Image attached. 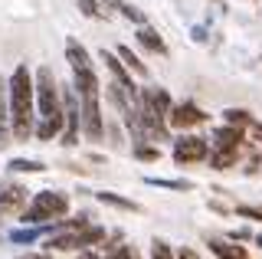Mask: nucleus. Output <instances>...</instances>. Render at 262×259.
<instances>
[{"mask_svg":"<svg viewBox=\"0 0 262 259\" xmlns=\"http://www.w3.org/2000/svg\"><path fill=\"white\" fill-rule=\"evenodd\" d=\"M135 39L144 46L147 53H158V56H167V53H170V50H167V43H164V36H161L154 27H147V23H141V27H138Z\"/></svg>","mask_w":262,"mask_h":259,"instance_id":"nucleus-10","label":"nucleus"},{"mask_svg":"<svg viewBox=\"0 0 262 259\" xmlns=\"http://www.w3.org/2000/svg\"><path fill=\"white\" fill-rule=\"evenodd\" d=\"M10 171H16V174H39V171H46V164L43 161H30V158H13Z\"/></svg>","mask_w":262,"mask_h":259,"instance_id":"nucleus-14","label":"nucleus"},{"mask_svg":"<svg viewBox=\"0 0 262 259\" xmlns=\"http://www.w3.org/2000/svg\"><path fill=\"white\" fill-rule=\"evenodd\" d=\"M98 200H102V204H112V207H118V210H131V213H138V207L135 200H125V197H118V193H108V190H102V193H95Z\"/></svg>","mask_w":262,"mask_h":259,"instance_id":"nucleus-15","label":"nucleus"},{"mask_svg":"<svg viewBox=\"0 0 262 259\" xmlns=\"http://www.w3.org/2000/svg\"><path fill=\"white\" fill-rule=\"evenodd\" d=\"M151 187H167V190H190V181H170V177H144Z\"/></svg>","mask_w":262,"mask_h":259,"instance_id":"nucleus-18","label":"nucleus"},{"mask_svg":"<svg viewBox=\"0 0 262 259\" xmlns=\"http://www.w3.org/2000/svg\"><path fill=\"white\" fill-rule=\"evenodd\" d=\"M256 243H259V246H262V233H259V236H256Z\"/></svg>","mask_w":262,"mask_h":259,"instance_id":"nucleus-30","label":"nucleus"},{"mask_svg":"<svg viewBox=\"0 0 262 259\" xmlns=\"http://www.w3.org/2000/svg\"><path fill=\"white\" fill-rule=\"evenodd\" d=\"M210 158V144L200 135H184V138H174V161L177 164H196V161Z\"/></svg>","mask_w":262,"mask_h":259,"instance_id":"nucleus-5","label":"nucleus"},{"mask_svg":"<svg viewBox=\"0 0 262 259\" xmlns=\"http://www.w3.org/2000/svg\"><path fill=\"white\" fill-rule=\"evenodd\" d=\"M121 0H102V7H118Z\"/></svg>","mask_w":262,"mask_h":259,"instance_id":"nucleus-28","label":"nucleus"},{"mask_svg":"<svg viewBox=\"0 0 262 259\" xmlns=\"http://www.w3.org/2000/svg\"><path fill=\"white\" fill-rule=\"evenodd\" d=\"M239 141H243V128L223 125V128H216V132H213L210 148L213 151H239Z\"/></svg>","mask_w":262,"mask_h":259,"instance_id":"nucleus-8","label":"nucleus"},{"mask_svg":"<svg viewBox=\"0 0 262 259\" xmlns=\"http://www.w3.org/2000/svg\"><path fill=\"white\" fill-rule=\"evenodd\" d=\"M69 213V197L62 190H39L30 207H23V223H46V220H62Z\"/></svg>","mask_w":262,"mask_h":259,"instance_id":"nucleus-3","label":"nucleus"},{"mask_svg":"<svg viewBox=\"0 0 262 259\" xmlns=\"http://www.w3.org/2000/svg\"><path fill=\"white\" fill-rule=\"evenodd\" d=\"M193 39H196V43H203V39H207V33H203V27H193Z\"/></svg>","mask_w":262,"mask_h":259,"instance_id":"nucleus-26","label":"nucleus"},{"mask_svg":"<svg viewBox=\"0 0 262 259\" xmlns=\"http://www.w3.org/2000/svg\"><path fill=\"white\" fill-rule=\"evenodd\" d=\"M98 59L105 62V69L112 72V79H115V82H118V85H125L131 95H138V85H135V79H131V69L125 66V62H121V56H118V53L102 50V53H98Z\"/></svg>","mask_w":262,"mask_h":259,"instance_id":"nucleus-7","label":"nucleus"},{"mask_svg":"<svg viewBox=\"0 0 262 259\" xmlns=\"http://www.w3.org/2000/svg\"><path fill=\"white\" fill-rule=\"evenodd\" d=\"M23 200H27V190H23L20 184H10V187L0 190V210H13V207H20Z\"/></svg>","mask_w":262,"mask_h":259,"instance_id":"nucleus-11","label":"nucleus"},{"mask_svg":"<svg viewBox=\"0 0 262 259\" xmlns=\"http://www.w3.org/2000/svg\"><path fill=\"white\" fill-rule=\"evenodd\" d=\"M105 240V226H82L79 230V246H95V243H102Z\"/></svg>","mask_w":262,"mask_h":259,"instance_id":"nucleus-16","label":"nucleus"},{"mask_svg":"<svg viewBox=\"0 0 262 259\" xmlns=\"http://www.w3.org/2000/svg\"><path fill=\"white\" fill-rule=\"evenodd\" d=\"M115 53L121 56V62H125V66H128L131 72H135V76H141V79H147V66H144V62H141V59H138L135 53L128 50V46H118V50H115Z\"/></svg>","mask_w":262,"mask_h":259,"instance_id":"nucleus-13","label":"nucleus"},{"mask_svg":"<svg viewBox=\"0 0 262 259\" xmlns=\"http://www.w3.org/2000/svg\"><path fill=\"white\" fill-rule=\"evenodd\" d=\"M226 125H236V128H246L249 125V112H243V109H226Z\"/></svg>","mask_w":262,"mask_h":259,"instance_id":"nucleus-20","label":"nucleus"},{"mask_svg":"<svg viewBox=\"0 0 262 259\" xmlns=\"http://www.w3.org/2000/svg\"><path fill=\"white\" fill-rule=\"evenodd\" d=\"M135 158L138 161H158L161 158V148H158V144H154V148H151V144H135Z\"/></svg>","mask_w":262,"mask_h":259,"instance_id":"nucleus-21","label":"nucleus"},{"mask_svg":"<svg viewBox=\"0 0 262 259\" xmlns=\"http://www.w3.org/2000/svg\"><path fill=\"white\" fill-rule=\"evenodd\" d=\"M118 10H121V17L125 20H131V23H138V27H141V23H147V17L141 10H138L135 4H118Z\"/></svg>","mask_w":262,"mask_h":259,"instance_id":"nucleus-19","label":"nucleus"},{"mask_svg":"<svg viewBox=\"0 0 262 259\" xmlns=\"http://www.w3.org/2000/svg\"><path fill=\"white\" fill-rule=\"evenodd\" d=\"M108 259H138V249L135 246H118L115 253H108Z\"/></svg>","mask_w":262,"mask_h":259,"instance_id":"nucleus-23","label":"nucleus"},{"mask_svg":"<svg viewBox=\"0 0 262 259\" xmlns=\"http://www.w3.org/2000/svg\"><path fill=\"white\" fill-rule=\"evenodd\" d=\"M210 115L200 109V105H193V102H180V105H170V112H167V125L170 128H177V132H187V128H196V125H203Z\"/></svg>","mask_w":262,"mask_h":259,"instance_id":"nucleus-6","label":"nucleus"},{"mask_svg":"<svg viewBox=\"0 0 262 259\" xmlns=\"http://www.w3.org/2000/svg\"><path fill=\"white\" fill-rule=\"evenodd\" d=\"M79 13L89 20H105V7L102 0H79Z\"/></svg>","mask_w":262,"mask_h":259,"instance_id":"nucleus-17","label":"nucleus"},{"mask_svg":"<svg viewBox=\"0 0 262 259\" xmlns=\"http://www.w3.org/2000/svg\"><path fill=\"white\" fill-rule=\"evenodd\" d=\"M23 259H53V256H46V253H36V256H23Z\"/></svg>","mask_w":262,"mask_h":259,"instance_id":"nucleus-27","label":"nucleus"},{"mask_svg":"<svg viewBox=\"0 0 262 259\" xmlns=\"http://www.w3.org/2000/svg\"><path fill=\"white\" fill-rule=\"evenodd\" d=\"M210 249L216 253L220 259H249L243 246H236V243H220V240H210Z\"/></svg>","mask_w":262,"mask_h":259,"instance_id":"nucleus-12","label":"nucleus"},{"mask_svg":"<svg viewBox=\"0 0 262 259\" xmlns=\"http://www.w3.org/2000/svg\"><path fill=\"white\" fill-rule=\"evenodd\" d=\"M151 259H174V256H170V246L164 240H158V243H154V249H151Z\"/></svg>","mask_w":262,"mask_h":259,"instance_id":"nucleus-22","label":"nucleus"},{"mask_svg":"<svg viewBox=\"0 0 262 259\" xmlns=\"http://www.w3.org/2000/svg\"><path fill=\"white\" fill-rule=\"evenodd\" d=\"M256 138H259V144H262V125H259V128H256Z\"/></svg>","mask_w":262,"mask_h":259,"instance_id":"nucleus-29","label":"nucleus"},{"mask_svg":"<svg viewBox=\"0 0 262 259\" xmlns=\"http://www.w3.org/2000/svg\"><path fill=\"white\" fill-rule=\"evenodd\" d=\"M13 141V132H10V89H7V79L0 76V148Z\"/></svg>","mask_w":262,"mask_h":259,"instance_id":"nucleus-9","label":"nucleus"},{"mask_svg":"<svg viewBox=\"0 0 262 259\" xmlns=\"http://www.w3.org/2000/svg\"><path fill=\"white\" fill-rule=\"evenodd\" d=\"M7 89H10V132L16 141H27L33 135V125H36V85H33V72L27 69V62L13 69V76L7 79Z\"/></svg>","mask_w":262,"mask_h":259,"instance_id":"nucleus-1","label":"nucleus"},{"mask_svg":"<svg viewBox=\"0 0 262 259\" xmlns=\"http://www.w3.org/2000/svg\"><path fill=\"white\" fill-rule=\"evenodd\" d=\"M89 259H92V256H89Z\"/></svg>","mask_w":262,"mask_h":259,"instance_id":"nucleus-31","label":"nucleus"},{"mask_svg":"<svg viewBox=\"0 0 262 259\" xmlns=\"http://www.w3.org/2000/svg\"><path fill=\"white\" fill-rule=\"evenodd\" d=\"M177 259H200V256H196L193 249H180V253H177Z\"/></svg>","mask_w":262,"mask_h":259,"instance_id":"nucleus-25","label":"nucleus"},{"mask_svg":"<svg viewBox=\"0 0 262 259\" xmlns=\"http://www.w3.org/2000/svg\"><path fill=\"white\" fill-rule=\"evenodd\" d=\"M236 213L246 217V220H262V210H256V207H236Z\"/></svg>","mask_w":262,"mask_h":259,"instance_id":"nucleus-24","label":"nucleus"},{"mask_svg":"<svg viewBox=\"0 0 262 259\" xmlns=\"http://www.w3.org/2000/svg\"><path fill=\"white\" fill-rule=\"evenodd\" d=\"M33 85H36V115L62 121V95H59L56 72L49 66H39L36 72H33Z\"/></svg>","mask_w":262,"mask_h":259,"instance_id":"nucleus-2","label":"nucleus"},{"mask_svg":"<svg viewBox=\"0 0 262 259\" xmlns=\"http://www.w3.org/2000/svg\"><path fill=\"white\" fill-rule=\"evenodd\" d=\"M79 132H82V105H79V92L72 85L62 89V144L76 148L79 144Z\"/></svg>","mask_w":262,"mask_h":259,"instance_id":"nucleus-4","label":"nucleus"}]
</instances>
